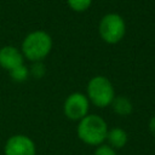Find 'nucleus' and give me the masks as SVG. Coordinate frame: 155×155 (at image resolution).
Returning <instances> with one entry per match:
<instances>
[{
  "instance_id": "nucleus-1",
  "label": "nucleus",
  "mask_w": 155,
  "mask_h": 155,
  "mask_svg": "<svg viewBox=\"0 0 155 155\" xmlns=\"http://www.w3.org/2000/svg\"><path fill=\"white\" fill-rule=\"evenodd\" d=\"M108 130V125L102 116L97 114H87L79 121L76 134L82 143L91 147H98L105 142Z\"/></svg>"
},
{
  "instance_id": "nucleus-2",
  "label": "nucleus",
  "mask_w": 155,
  "mask_h": 155,
  "mask_svg": "<svg viewBox=\"0 0 155 155\" xmlns=\"http://www.w3.org/2000/svg\"><path fill=\"white\" fill-rule=\"evenodd\" d=\"M52 48L51 36L42 30L29 33L22 42V54L31 62H41Z\"/></svg>"
},
{
  "instance_id": "nucleus-3",
  "label": "nucleus",
  "mask_w": 155,
  "mask_h": 155,
  "mask_svg": "<svg viewBox=\"0 0 155 155\" xmlns=\"http://www.w3.org/2000/svg\"><path fill=\"white\" fill-rule=\"evenodd\" d=\"M87 98L97 108L109 107L115 98L111 81L102 75L92 78L87 84Z\"/></svg>"
},
{
  "instance_id": "nucleus-4",
  "label": "nucleus",
  "mask_w": 155,
  "mask_h": 155,
  "mask_svg": "<svg viewBox=\"0 0 155 155\" xmlns=\"http://www.w3.org/2000/svg\"><path fill=\"white\" fill-rule=\"evenodd\" d=\"M126 31L124 18L117 13H107L102 17L98 25V33L107 44H116L122 40Z\"/></svg>"
},
{
  "instance_id": "nucleus-5",
  "label": "nucleus",
  "mask_w": 155,
  "mask_h": 155,
  "mask_svg": "<svg viewBox=\"0 0 155 155\" xmlns=\"http://www.w3.org/2000/svg\"><path fill=\"white\" fill-rule=\"evenodd\" d=\"M90 101L81 92L70 93L63 103V113L71 121H80L88 114Z\"/></svg>"
},
{
  "instance_id": "nucleus-6",
  "label": "nucleus",
  "mask_w": 155,
  "mask_h": 155,
  "mask_svg": "<svg viewBox=\"0 0 155 155\" xmlns=\"http://www.w3.org/2000/svg\"><path fill=\"white\" fill-rule=\"evenodd\" d=\"M4 155H36V147L30 137L13 134L5 142Z\"/></svg>"
},
{
  "instance_id": "nucleus-7",
  "label": "nucleus",
  "mask_w": 155,
  "mask_h": 155,
  "mask_svg": "<svg viewBox=\"0 0 155 155\" xmlns=\"http://www.w3.org/2000/svg\"><path fill=\"white\" fill-rule=\"evenodd\" d=\"M23 54L22 51L16 48L15 46H4L0 48V67L7 70L8 73L23 64Z\"/></svg>"
},
{
  "instance_id": "nucleus-8",
  "label": "nucleus",
  "mask_w": 155,
  "mask_h": 155,
  "mask_svg": "<svg viewBox=\"0 0 155 155\" xmlns=\"http://www.w3.org/2000/svg\"><path fill=\"white\" fill-rule=\"evenodd\" d=\"M128 134L127 132L121 127H113L108 130L105 142L108 145H110L113 149H121L127 144Z\"/></svg>"
},
{
  "instance_id": "nucleus-9",
  "label": "nucleus",
  "mask_w": 155,
  "mask_h": 155,
  "mask_svg": "<svg viewBox=\"0 0 155 155\" xmlns=\"http://www.w3.org/2000/svg\"><path fill=\"white\" fill-rule=\"evenodd\" d=\"M111 108L114 110L115 114L120 115V116H127L132 113L133 110V105H132V102L125 97V96H117L113 99L111 102Z\"/></svg>"
},
{
  "instance_id": "nucleus-10",
  "label": "nucleus",
  "mask_w": 155,
  "mask_h": 155,
  "mask_svg": "<svg viewBox=\"0 0 155 155\" xmlns=\"http://www.w3.org/2000/svg\"><path fill=\"white\" fill-rule=\"evenodd\" d=\"M29 74H30L29 73V69L24 64H22L21 67H18V68H16V69H13V70L10 71L11 78L15 81H18V82H22V81L27 80L28 76H29Z\"/></svg>"
},
{
  "instance_id": "nucleus-11",
  "label": "nucleus",
  "mask_w": 155,
  "mask_h": 155,
  "mask_svg": "<svg viewBox=\"0 0 155 155\" xmlns=\"http://www.w3.org/2000/svg\"><path fill=\"white\" fill-rule=\"evenodd\" d=\"M67 1L69 7L75 12H84L92 4V0H67Z\"/></svg>"
},
{
  "instance_id": "nucleus-12",
  "label": "nucleus",
  "mask_w": 155,
  "mask_h": 155,
  "mask_svg": "<svg viewBox=\"0 0 155 155\" xmlns=\"http://www.w3.org/2000/svg\"><path fill=\"white\" fill-rule=\"evenodd\" d=\"M93 155H117V153L110 145L103 143V144L96 147V150H94Z\"/></svg>"
},
{
  "instance_id": "nucleus-13",
  "label": "nucleus",
  "mask_w": 155,
  "mask_h": 155,
  "mask_svg": "<svg viewBox=\"0 0 155 155\" xmlns=\"http://www.w3.org/2000/svg\"><path fill=\"white\" fill-rule=\"evenodd\" d=\"M44 73H45V69L40 64V62H35L34 65H33V69H31V74H34L36 78H40Z\"/></svg>"
},
{
  "instance_id": "nucleus-14",
  "label": "nucleus",
  "mask_w": 155,
  "mask_h": 155,
  "mask_svg": "<svg viewBox=\"0 0 155 155\" xmlns=\"http://www.w3.org/2000/svg\"><path fill=\"white\" fill-rule=\"evenodd\" d=\"M148 128H149L150 133L155 136V115L150 117V120H149V122H148Z\"/></svg>"
}]
</instances>
